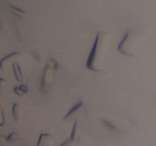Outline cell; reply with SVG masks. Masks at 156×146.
<instances>
[{
	"label": "cell",
	"instance_id": "6da1fadb",
	"mask_svg": "<svg viewBox=\"0 0 156 146\" xmlns=\"http://www.w3.org/2000/svg\"><path fill=\"white\" fill-rule=\"evenodd\" d=\"M99 39H100V36H99V33H98L95 40H94V45H93L92 49H91V52H90L89 56H88V61H87V63H86L87 68L92 70V71H98V69L94 68V60H95L96 55H97V49H98V45Z\"/></svg>",
	"mask_w": 156,
	"mask_h": 146
},
{
	"label": "cell",
	"instance_id": "7a4b0ae2",
	"mask_svg": "<svg viewBox=\"0 0 156 146\" xmlns=\"http://www.w3.org/2000/svg\"><path fill=\"white\" fill-rule=\"evenodd\" d=\"M12 69H13V72H14V75H15V79H16L18 82H21V81H22V78H23L22 71H21V67H20L18 62H14V63H12Z\"/></svg>",
	"mask_w": 156,
	"mask_h": 146
},
{
	"label": "cell",
	"instance_id": "3957f363",
	"mask_svg": "<svg viewBox=\"0 0 156 146\" xmlns=\"http://www.w3.org/2000/svg\"><path fill=\"white\" fill-rule=\"evenodd\" d=\"M18 54H19L18 52H14V53H10V54L7 55L6 56L3 57L2 59H0V68H2V69L4 68V67L7 65L8 62H10L11 59H12V58L15 57V56H17Z\"/></svg>",
	"mask_w": 156,
	"mask_h": 146
},
{
	"label": "cell",
	"instance_id": "277c9868",
	"mask_svg": "<svg viewBox=\"0 0 156 146\" xmlns=\"http://www.w3.org/2000/svg\"><path fill=\"white\" fill-rule=\"evenodd\" d=\"M19 108H20L19 104L17 103H15L13 104V106H12V113L15 121H18V116H19Z\"/></svg>",
	"mask_w": 156,
	"mask_h": 146
},
{
	"label": "cell",
	"instance_id": "5b68a950",
	"mask_svg": "<svg viewBox=\"0 0 156 146\" xmlns=\"http://www.w3.org/2000/svg\"><path fill=\"white\" fill-rule=\"evenodd\" d=\"M82 105H83V102H82V101L79 102V103H76V104L75 105V106H73V107L72 108V109H70L69 111V113L66 114V116L64 117V119H66L67 117L71 115V114H73V113L75 112V111H76V110H77V109H79V108H80L81 106H82Z\"/></svg>",
	"mask_w": 156,
	"mask_h": 146
},
{
	"label": "cell",
	"instance_id": "8992f818",
	"mask_svg": "<svg viewBox=\"0 0 156 146\" xmlns=\"http://www.w3.org/2000/svg\"><path fill=\"white\" fill-rule=\"evenodd\" d=\"M18 138V137L16 132H12V133H11L10 135L7 137V141H10V142H14V141H17Z\"/></svg>",
	"mask_w": 156,
	"mask_h": 146
},
{
	"label": "cell",
	"instance_id": "52a82bcc",
	"mask_svg": "<svg viewBox=\"0 0 156 146\" xmlns=\"http://www.w3.org/2000/svg\"><path fill=\"white\" fill-rule=\"evenodd\" d=\"M5 124V114L1 105H0V126Z\"/></svg>",
	"mask_w": 156,
	"mask_h": 146
},
{
	"label": "cell",
	"instance_id": "ba28073f",
	"mask_svg": "<svg viewBox=\"0 0 156 146\" xmlns=\"http://www.w3.org/2000/svg\"><path fill=\"white\" fill-rule=\"evenodd\" d=\"M14 91H15V94L18 96H23L24 94V93L21 91V89L19 88V87H15V88H14Z\"/></svg>",
	"mask_w": 156,
	"mask_h": 146
},
{
	"label": "cell",
	"instance_id": "9c48e42d",
	"mask_svg": "<svg viewBox=\"0 0 156 146\" xmlns=\"http://www.w3.org/2000/svg\"><path fill=\"white\" fill-rule=\"evenodd\" d=\"M6 141H7V138L4 136V135L0 134V146H3L5 144Z\"/></svg>",
	"mask_w": 156,
	"mask_h": 146
},
{
	"label": "cell",
	"instance_id": "30bf717a",
	"mask_svg": "<svg viewBox=\"0 0 156 146\" xmlns=\"http://www.w3.org/2000/svg\"><path fill=\"white\" fill-rule=\"evenodd\" d=\"M19 88L21 89V91H22L24 94H27V91H28V88H27V85H21L19 86Z\"/></svg>",
	"mask_w": 156,
	"mask_h": 146
},
{
	"label": "cell",
	"instance_id": "8fae6325",
	"mask_svg": "<svg viewBox=\"0 0 156 146\" xmlns=\"http://www.w3.org/2000/svg\"><path fill=\"white\" fill-rule=\"evenodd\" d=\"M5 79L2 78H0V94H1L3 88H4L5 86Z\"/></svg>",
	"mask_w": 156,
	"mask_h": 146
},
{
	"label": "cell",
	"instance_id": "7c38bea8",
	"mask_svg": "<svg viewBox=\"0 0 156 146\" xmlns=\"http://www.w3.org/2000/svg\"><path fill=\"white\" fill-rule=\"evenodd\" d=\"M76 125H77V123H75L74 124V126H73V131H72V135H71V139L73 140L74 139V137H75V132H76Z\"/></svg>",
	"mask_w": 156,
	"mask_h": 146
},
{
	"label": "cell",
	"instance_id": "4fadbf2b",
	"mask_svg": "<svg viewBox=\"0 0 156 146\" xmlns=\"http://www.w3.org/2000/svg\"><path fill=\"white\" fill-rule=\"evenodd\" d=\"M2 29V24L1 21H0V30H1Z\"/></svg>",
	"mask_w": 156,
	"mask_h": 146
}]
</instances>
